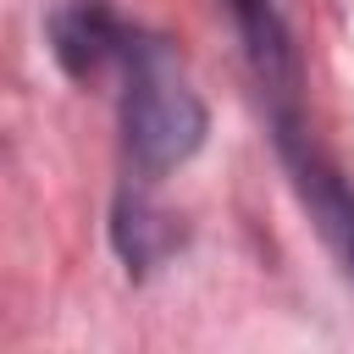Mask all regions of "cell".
<instances>
[{
    "label": "cell",
    "mask_w": 354,
    "mask_h": 354,
    "mask_svg": "<svg viewBox=\"0 0 354 354\" xmlns=\"http://www.w3.org/2000/svg\"><path fill=\"white\" fill-rule=\"evenodd\" d=\"M122 66H127V88H122L127 160L144 177H160L205 144V100L194 94V83L166 39L133 33L122 50Z\"/></svg>",
    "instance_id": "obj_1"
},
{
    "label": "cell",
    "mask_w": 354,
    "mask_h": 354,
    "mask_svg": "<svg viewBox=\"0 0 354 354\" xmlns=\"http://www.w3.org/2000/svg\"><path fill=\"white\" fill-rule=\"evenodd\" d=\"M277 138H282V155H288V166H293V183H299V194H304L321 238L332 243V254H337L343 271L354 277V194L337 183V171L321 166L315 149L299 144V122H293L288 111H277Z\"/></svg>",
    "instance_id": "obj_2"
},
{
    "label": "cell",
    "mask_w": 354,
    "mask_h": 354,
    "mask_svg": "<svg viewBox=\"0 0 354 354\" xmlns=\"http://www.w3.org/2000/svg\"><path fill=\"white\" fill-rule=\"evenodd\" d=\"M127 39L133 33L111 17L105 0H61L50 17V50L72 77H94L105 61H122Z\"/></svg>",
    "instance_id": "obj_3"
}]
</instances>
